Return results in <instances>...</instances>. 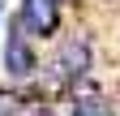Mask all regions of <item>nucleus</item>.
<instances>
[{
  "label": "nucleus",
  "instance_id": "f257e3e1",
  "mask_svg": "<svg viewBox=\"0 0 120 116\" xmlns=\"http://www.w3.org/2000/svg\"><path fill=\"white\" fill-rule=\"evenodd\" d=\"M30 35H52L56 30V0H26L22 17H17Z\"/></svg>",
  "mask_w": 120,
  "mask_h": 116
},
{
  "label": "nucleus",
  "instance_id": "f03ea898",
  "mask_svg": "<svg viewBox=\"0 0 120 116\" xmlns=\"http://www.w3.org/2000/svg\"><path fill=\"white\" fill-rule=\"evenodd\" d=\"M4 69H9V77H26L34 69V52L22 43V22H13V35H9V47H4Z\"/></svg>",
  "mask_w": 120,
  "mask_h": 116
},
{
  "label": "nucleus",
  "instance_id": "7ed1b4c3",
  "mask_svg": "<svg viewBox=\"0 0 120 116\" xmlns=\"http://www.w3.org/2000/svg\"><path fill=\"white\" fill-rule=\"evenodd\" d=\"M90 69V47H86V39H69L64 47H60V73H86Z\"/></svg>",
  "mask_w": 120,
  "mask_h": 116
},
{
  "label": "nucleus",
  "instance_id": "20e7f679",
  "mask_svg": "<svg viewBox=\"0 0 120 116\" xmlns=\"http://www.w3.org/2000/svg\"><path fill=\"white\" fill-rule=\"evenodd\" d=\"M22 112H26V103L17 90H0V116H22Z\"/></svg>",
  "mask_w": 120,
  "mask_h": 116
},
{
  "label": "nucleus",
  "instance_id": "39448f33",
  "mask_svg": "<svg viewBox=\"0 0 120 116\" xmlns=\"http://www.w3.org/2000/svg\"><path fill=\"white\" fill-rule=\"evenodd\" d=\"M73 95H77V103H86V99L99 95V86H94V82H77V86H73Z\"/></svg>",
  "mask_w": 120,
  "mask_h": 116
},
{
  "label": "nucleus",
  "instance_id": "423d86ee",
  "mask_svg": "<svg viewBox=\"0 0 120 116\" xmlns=\"http://www.w3.org/2000/svg\"><path fill=\"white\" fill-rule=\"evenodd\" d=\"M22 116H52L47 108H34V112H22Z\"/></svg>",
  "mask_w": 120,
  "mask_h": 116
}]
</instances>
